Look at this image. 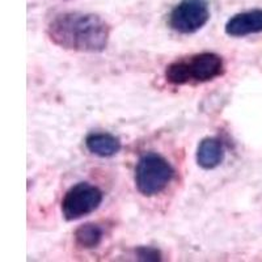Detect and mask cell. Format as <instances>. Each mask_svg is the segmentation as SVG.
I'll list each match as a JSON object with an SVG mask.
<instances>
[{
  "instance_id": "3957f363",
  "label": "cell",
  "mask_w": 262,
  "mask_h": 262,
  "mask_svg": "<svg viewBox=\"0 0 262 262\" xmlns=\"http://www.w3.org/2000/svg\"><path fill=\"white\" fill-rule=\"evenodd\" d=\"M174 168L167 159L154 151L144 152L135 165L137 190L144 196H155L165 190L174 177Z\"/></svg>"
},
{
  "instance_id": "8992f818",
  "label": "cell",
  "mask_w": 262,
  "mask_h": 262,
  "mask_svg": "<svg viewBox=\"0 0 262 262\" xmlns=\"http://www.w3.org/2000/svg\"><path fill=\"white\" fill-rule=\"evenodd\" d=\"M224 32L227 36L233 38H243L262 33V8L233 15L224 25Z\"/></svg>"
},
{
  "instance_id": "7a4b0ae2",
  "label": "cell",
  "mask_w": 262,
  "mask_h": 262,
  "mask_svg": "<svg viewBox=\"0 0 262 262\" xmlns=\"http://www.w3.org/2000/svg\"><path fill=\"white\" fill-rule=\"evenodd\" d=\"M223 58L216 53L194 54L174 60L165 69V79L172 85H186V84L209 83L223 76Z\"/></svg>"
},
{
  "instance_id": "52a82bcc",
  "label": "cell",
  "mask_w": 262,
  "mask_h": 262,
  "mask_svg": "<svg viewBox=\"0 0 262 262\" xmlns=\"http://www.w3.org/2000/svg\"><path fill=\"white\" fill-rule=\"evenodd\" d=\"M226 158V148L219 138L207 137L196 147L195 160L202 169L211 170L217 168Z\"/></svg>"
},
{
  "instance_id": "6da1fadb",
  "label": "cell",
  "mask_w": 262,
  "mask_h": 262,
  "mask_svg": "<svg viewBox=\"0 0 262 262\" xmlns=\"http://www.w3.org/2000/svg\"><path fill=\"white\" fill-rule=\"evenodd\" d=\"M46 34L54 45L79 53H101L107 48L111 27L95 13L63 12L49 23Z\"/></svg>"
},
{
  "instance_id": "5b68a950",
  "label": "cell",
  "mask_w": 262,
  "mask_h": 262,
  "mask_svg": "<svg viewBox=\"0 0 262 262\" xmlns=\"http://www.w3.org/2000/svg\"><path fill=\"white\" fill-rule=\"evenodd\" d=\"M210 20L207 0H181L170 11L168 25L180 34H194Z\"/></svg>"
},
{
  "instance_id": "9c48e42d",
  "label": "cell",
  "mask_w": 262,
  "mask_h": 262,
  "mask_svg": "<svg viewBox=\"0 0 262 262\" xmlns=\"http://www.w3.org/2000/svg\"><path fill=\"white\" fill-rule=\"evenodd\" d=\"M74 238L78 247L83 249H95L101 244L104 231L98 224L84 223L75 229Z\"/></svg>"
},
{
  "instance_id": "277c9868",
  "label": "cell",
  "mask_w": 262,
  "mask_h": 262,
  "mask_svg": "<svg viewBox=\"0 0 262 262\" xmlns=\"http://www.w3.org/2000/svg\"><path fill=\"white\" fill-rule=\"evenodd\" d=\"M102 200L104 194L97 186L90 182H78L63 195L60 202L63 217L67 222H74L88 216L101 206Z\"/></svg>"
},
{
  "instance_id": "ba28073f",
  "label": "cell",
  "mask_w": 262,
  "mask_h": 262,
  "mask_svg": "<svg viewBox=\"0 0 262 262\" xmlns=\"http://www.w3.org/2000/svg\"><path fill=\"white\" fill-rule=\"evenodd\" d=\"M84 143L86 149L98 158H112L122 148L119 138L111 133H90Z\"/></svg>"
},
{
  "instance_id": "30bf717a",
  "label": "cell",
  "mask_w": 262,
  "mask_h": 262,
  "mask_svg": "<svg viewBox=\"0 0 262 262\" xmlns=\"http://www.w3.org/2000/svg\"><path fill=\"white\" fill-rule=\"evenodd\" d=\"M135 256H137V259H139V261H161V252L154 247H138L135 249Z\"/></svg>"
}]
</instances>
